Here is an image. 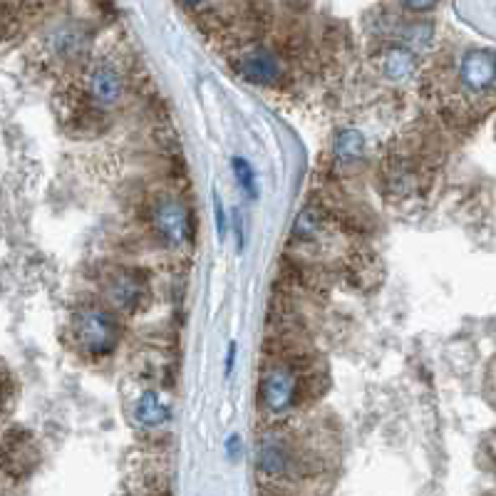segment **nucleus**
<instances>
[{
	"label": "nucleus",
	"mask_w": 496,
	"mask_h": 496,
	"mask_svg": "<svg viewBox=\"0 0 496 496\" xmlns=\"http://www.w3.org/2000/svg\"><path fill=\"white\" fill-rule=\"evenodd\" d=\"M110 298L122 311H134L139 303V283L134 278H115L110 286Z\"/></svg>",
	"instance_id": "nucleus-11"
},
{
	"label": "nucleus",
	"mask_w": 496,
	"mask_h": 496,
	"mask_svg": "<svg viewBox=\"0 0 496 496\" xmlns=\"http://www.w3.org/2000/svg\"><path fill=\"white\" fill-rule=\"evenodd\" d=\"M75 333H77L80 345L85 347L92 358L110 355L117 347V338H119L115 317H112L110 313L99 311V308H85V311L77 313Z\"/></svg>",
	"instance_id": "nucleus-1"
},
{
	"label": "nucleus",
	"mask_w": 496,
	"mask_h": 496,
	"mask_svg": "<svg viewBox=\"0 0 496 496\" xmlns=\"http://www.w3.org/2000/svg\"><path fill=\"white\" fill-rule=\"evenodd\" d=\"M439 0H404V8L412 13H427L437 6Z\"/></svg>",
	"instance_id": "nucleus-14"
},
{
	"label": "nucleus",
	"mask_w": 496,
	"mask_h": 496,
	"mask_svg": "<svg viewBox=\"0 0 496 496\" xmlns=\"http://www.w3.org/2000/svg\"><path fill=\"white\" fill-rule=\"evenodd\" d=\"M288 467V452L286 447L273 437H265L261 442V452H258V469L265 477H281Z\"/></svg>",
	"instance_id": "nucleus-8"
},
{
	"label": "nucleus",
	"mask_w": 496,
	"mask_h": 496,
	"mask_svg": "<svg viewBox=\"0 0 496 496\" xmlns=\"http://www.w3.org/2000/svg\"><path fill=\"white\" fill-rule=\"evenodd\" d=\"M231 172H233V176H236L243 194H246L251 201H256V199H258V186H256V172H254V167L248 164V159H243V156H233Z\"/></svg>",
	"instance_id": "nucleus-12"
},
{
	"label": "nucleus",
	"mask_w": 496,
	"mask_h": 496,
	"mask_svg": "<svg viewBox=\"0 0 496 496\" xmlns=\"http://www.w3.org/2000/svg\"><path fill=\"white\" fill-rule=\"evenodd\" d=\"M365 151V139L360 132L355 129H342L335 139V156L340 159L342 164H350L355 159H360Z\"/></svg>",
	"instance_id": "nucleus-10"
},
{
	"label": "nucleus",
	"mask_w": 496,
	"mask_h": 496,
	"mask_svg": "<svg viewBox=\"0 0 496 496\" xmlns=\"http://www.w3.org/2000/svg\"><path fill=\"white\" fill-rule=\"evenodd\" d=\"M181 3H186V6H199V3H204V0H181Z\"/></svg>",
	"instance_id": "nucleus-17"
},
{
	"label": "nucleus",
	"mask_w": 496,
	"mask_h": 496,
	"mask_svg": "<svg viewBox=\"0 0 496 496\" xmlns=\"http://www.w3.org/2000/svg\"><path fill=\"white\" fill-rule=\"evenodd\" d=\"M459 80L469 92H486L496 82V52L469 50L459 65Z\"/></svg>",
	"instance_id": "nucleus-2"
},
{
	"label": "nucleus",
	"mask_w": 496,
	"mask_h": 496,
	"mask_svg": "<svg viewBox=\"0 0 496 496\" xmlns=\"http://www.w3.org/2000/svg\"><path fill=\"white\" fill-rule=\"evenodd\" d=\"M134 417L144 427H162V424H167L172 420V407L154 390H147V392L139 395L137 407H134Z\"/></svg>",
	"instance_id": "nucleus-6"
},
{
	"label": "nucleus",
	"mask_w": 496,
	"mask_h": 496,
	"mask_svg": "<svg viewBox=\"0 0 496 496\" xmlns=\"http://www.w3.org/2000/svg\"><path fill=\"white\" fill-rule=\"evenodd\" d=\"M233 360H236V342H229V350H226V370H224L226 377L233 372Z\"/></svg>",
	"instance_id": "nucleus-16"
},
{
	"label": "nucleus",
	"mask_w": 496,
	"mask_h": 496,
	"mask_svg": "<svg viewBox=\"0 0 496 496\" xmlns=\"http://www.w3.org/2000/svg\"><path fill=\"white\" fill-rule=\"evenodd\" d=\"M214 219H216V233H219V241L226 238V208L224 201H221L219 194H214Z\"/></svg>",
	"instance_id": "nucleus-13"
},
{
	"label": "nucleus",
	"mask_w": 496,
	"mask_h": 496,
	"mask_svg": "<svg viewBox=\"0 0 496 496\" xmlns=\"http://www.w3.org/2000/svg\"><path fill=\"white\" fill-rule=\"evenodd\" d=\"M90 94L99 104H115L122 97V80L112 67H97L90 75Z\"/></svg>",
	"instance_id": "nucleus-7"
},
{
	"label": "nucleus",
	"mask_w": 496,
	"mask_h": 496,
	"mask_svg": "<svg viewBox=\"0 0 496 496\" xmlns=\"http://www.w3.org/2000/svg\"><path fill=\"white\" fill-rule=\"evenodd\" d=\"M238 72H241L243 80L254 82V85H271L281 77V65L271 52L258 50L238 63Z\"/></svg>",
	"instance_id": "nucleus-5"
},
{
	"label": "nucleus",
	"mask_w": 496,
	"mask_h": 496,
	"mask_svg": "<svg viewBox=\"0 0 496 496\" xmlns=\"http://www.w3.org/2000/svg\"><path fill=\"white\" fill-rule=\"evenodd\" d=\"M382 67H385V75L390 77V80H402V77H407L412 72V67H415V58H412V52L407 50V47H390V50L385 52V63H382Z\"/></svg>",
	"instance_id": "nucleus-9"
},
{
	"label": "nucleus",
	"mask_w": 496,
	"mask_h": 496,
	"mask_svg": "<svg viewBox=\"0 0 496 496\" xmlns=\"http://www.w3.org/2000/svg\"><path fill=\"white\" fill-rule=\"evenodd\" d=\"M238 452H241V437H238V434H231V437L226 439V454L233 459Z\"/></svg>",
	"instance_id": "nucleus-15"
},
{
	"label": "nucleus",
	"mask_w": 496,
	"mask_h": 496,
	"mask_svg": "<svg viewBox=\"0 0 496 496\" xmlns=\"http://www.w3.org/2000/svg\"><path fill=\"white\" fill-rule=\"evenodd\" d=\"M295 375L286 367H273L268 370L261 380L258 395L261 402L271 412H286L295 399Z\"/></svg>",
	"instance_id": "nucleus-3"
},
{
	"label": "nucleus",
	"mask_w": 496,
	"mask_h": 496,
	"mask_svg": "<svg viewBox=\"0 0 496 496\" xmlns=\"http://www.w3.org/2000/svg\"><path fill=\"white\" fill-rule=\"evenodd\" d=\"M154 229L167 246H181L189 236V216L176 199H162L154 211Z\"/></svg>",
	"instance_id": "nucleus-4"
}]
</instances>
